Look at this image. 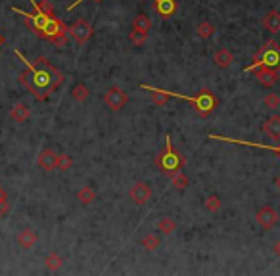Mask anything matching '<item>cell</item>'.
<instances>
[{
	"label": "cell",
	"instance_id": "cell-1",
	"mask_svg": "<svg viewBox=\"0 0 280 276\" xmlns=\"http://www.w3.org/2000/svg\"><path fill=\"white\" fill-rule=\"evenodd\" d=\"M14 52L15 56L27 65V69L19 75V83L35 96V100L46 102L50 98V94L63 83V75L46 58H37L35 61H29L19 50L14 48Z\"/></svg>",
	"mask_w": 280,
	"mask_h": 276
},
{
	"label": "cell",
	"instance_id": "cell-2",
	"mask_svg": "<svg viewBox=\"0 0 280 276\" xmlns=\"http://www.w3.org/2000/svg\"><path fill=\"white\" fill-rule=\"evenodd\" d=\"M29 2L33 4V8H35L33 14L23 12V10H19V8H12V12L23 15L25 25H27L39 39H45V41L56 44V46H63V44H65V39H67V27H65V23H63L61 19H58L56 15L45 14V12L39 8L37 0H29Z\"/></svg>",
	"mask_w": 280,
	"mask_h": 276
},
{
	"label": "cell",
	"instance_id": "cell-3",
	"mask_svg": "<svg viewBox=\"0 0 280 276\" xmlns=\"http://www.w3.org/2000/svg\"><path fill=\"white\" fill-rule=\"evenodd\" d=\"M156 165L162 169L167 176H173L175 173H178L184 165V158L178 154L177 150L173 148V142H171V134L165 136V150L158 154L156 158Z\"/></svg>",
	"mask_w": 280,
	"mask_h": 276
},
{
	"label": "cell",
	"instance_id": "cell-4",
	"mask_svg": "<svg viewBox=\"0 0 280 276\" xmlns=\"http://www.w3.org/2000/svg\"><path fill=\"white\" fill-rule=\"evenodd\" d=\"M255 67H271V69H280V46L277 43H265L251 59V65L246 67V73L253 71Z\"/></svg>",
	"mask_w": 280,
	"mask_h": 276
},
{
	"label": "cell",
	"instance_id": "cell-5",
	"mask_svg": "<svg viewBox=\"0 0 280 276\" xmlns=\"http://www.w3.org/2000/svg\"><path fill=\"white\" fill-rule=\"evenodd\" d=\"M171 94V98H180V100H186V102H190L196 110H198V113L200 115H209L213 110H215V106H217V100H215V96L209 92V90H202V92H198L196 96H184V94H177V92H169Z\"/></svg>",
	"mask_w": 280,
	"mask_h": 276
},
{
	"label": "cell",
	"instance_id": "cell-6",
	"mask_svg": "<svg viewBox=\"0 0 280 276\" xmlns=\"http://www.w3.org/2000/svg\"><path fill=\"white\" fill-rule=\"evenodd\" d=\"M67 33H69V37H71L77 44H85L90 37H92V27H90V23L87 19L81 17V19H77L73 25L67 29Z\"/></svg>",
	"mask_w": 280,
	"mask_h": 276
},
{
	"label": "cell",
	"instance_id": "cell-7",
	"mask_svg": "<svg viewBox=\"0 0 280 276\" xmlns=\"http://www.w3.org/2000/svg\"><path fill=\"white\" fill-rule=\"evenodd\" d=\"M127 100H129L127 92L117 87L110 88V90L104 94V102H106V106H108L110 110H113V111H119V110L127 104Z\"/></svg>",
	"mask_w": 280,
	"mask_h": 276
},
{
	"label": "cell",
	"instance_id": "cell-8",
	"mask_svg": "<svg viewBox=\"0 0 280 276\" xmlns=\"http://www.w3.org/2000/svg\"><path fill=\"white\" fill-rule=\"evenodd\" d=\"M255 221H257V224H259L261 228L271 230V228L279 222V213H277L271 205H263V207L255 213Z\"/></svg>",
	"mask_w": 280,
	"mask_h": 276
},
{
	"label": "cell",
	"instance_id": "cell-9",
	"mask_svg": "<svg viewBox=\"0 0 280 276\" xmlns=\"http://www.w3.org/2000/svg\"><path fill=\"white\" fill-rule=\"evenodd\" d=\"M129 198L133 200V204L136 205H142L150 202V198H152V188H150V184L148 182H136L131 186L129 190Z\"/></svg>",
	"mask_w": 280,
	"mask_h": 276
},
{
	"label": "cell",
	"instance_id": "cell-10",
	"mask_svg": "<svg viewBox=\"0 0 280 276\" xmlns=\"http://www.w3.org/2000/svg\"><path fill=\"white\" fill-rule=\"evenodd\" d=\"M251 73H255L257 81L267 88L273 87V85L279 81V69H271V67H255Z\"/></svg>",
	"mask_w": 280,
	"mask_h": 276
},
{
	"label": "cell",
	"instance_id": "cell-11",
	"mask_svg": "<svg viewBox=\"0 0 280 276\" xmlns=\"http://www.w3.org/2000/svg\"><path fill=\"white\" fill-rule=\"evenodd\" d=\"M211 140H221V142H230V144H242L251 146V148H261V150H271L280 158V146H267V144H255V142H248V140H236V138H228V136H217V134H209Z\"/></svg>",
	"mask_w": 280,
	"mask_h": 276
},
{
	"label": "cell",
	"instance_id": "cell-12",
	"mask_svg": "<svg viewBox=\"0 0 280 276\" xmlns=\"http://www.w3.org/2000/svg\"><path fill=\"white\" fill-rule=\"evenodd\" d=\"M37 163H39V167L45 169V171H54V169H56V163H58V154H56L52 148H46V150H43V152L39 154Z\"/></svg>",
	"mask_w": 280,
	"mask_h": 276
},
{
	"label": "cell",
	"instance_id": "cell-13",
	"mask_svg": "<svg viewBox=\"0 0 280 276\" xmlns=\"http://www.w3.org/2000/svg\"><path fill=\"white\" fill-rule=\"evenodd\" d=\"M154 8L163 19H167L177 12V2L175 0H154Z\"/></svg>",
	"mask_w": 280,
	"mask_h": 276
},
{
	"label": "cell",
	"instance_id": "cell-14",
	"mask_svg": "<svg viewBox=\"0 0 280 276\" xmlns=\"http://www.w3.org/2000/svg\"><path fill=\"white\" fill-rule=\"evenodd\" d=\"M37 240H39V234L35 232L33 228H23L21 232L17 234V244H19V247H23V249H31V247L37 244Z\"/></svg>",
	"mask_w": 280,
	"mask_h": 276
},
{
	"label": "cell",
	"instance_id": "cell-15",
	"mask_svg": "<svg viewBox=\"0 0 280 276\" xmlns=\"http://www.w3.org/2000/svg\"><path fill=\"white\" fill-rule=\"evenodd\" d=\"M263 132L273 140H280V117L273 115L263 123Z\"/></svg>",
	"mask_w": 280,
	"mask_h": 276
},
{
	"label": "cell",
	"instance_id": "cell-16",
	"mask_svg": "<svg viewBox=\"0 0 280 276\" xmlns=\"http://www.w3.org/2000/svg\"><path fill=\"white\" fill-rule=\"evenodd\" d=\"M213 63H215L219 69L230 67V63H232V52L226 50V48H219V50L213 54Z\"/></svg>",
	"mask_w": 280,
	"mask_h": 276
},
{
	"label": "cell",
	"instance_id": "cell-17",
	"mask_svg": "<svg viewBox=\"0 0 280 276\" xmlns=\"http://www.w3.org/2000/svg\"><path fill=\"white\" fill-rule=\"evenodd\" d=\"M263 27H265L269 33H279L280 31V12H277V10L267 12L265 17H263Z\"/></svg>",
	"mask_w": 280,
	"mask_h": 276
},
{
	"label": "cell",
	"instance_id": "cell-18",
	"mask_svg": "<svg viewBox=\"0 0 280 276\" xmlns=\"http://www.w3.org/2000/svg\"><path fill=\"white\" fill-rule=\"evenodd\" d=\"M29 115H31V111L25 104H15L14 108L10 110V117H12L14 121H17V123H25V121L29 119Z\"/></svg>",
	"mask_w": 280,
	"mask_h": 276
},
{
	"label": "cell",
	"instance_id": "cell-19",
	"mask_svg": "<svg viewBox=\"0 0 280 276\" xmlns=\"http://www.w3.org/2000/svg\"><path fill=\"white\" fill-rule=\"evenodd\" d=\"M158 230H160L163 236H171V234L177 230V222L171 217H163L158 221Z\"/></svg>",
	"mask_w": 280,
	"mask_h": 276
},
{
	"label": "cell",
	"instance_id": "cell-20",
	"mask_svg": "<svg viewBox=\"0 0 280 276\" xmlns=\"http://www.w3.org/2000/svg\"><path fill=\"white\" fill-rule=\"evenodd\" d=\"M77 200L83 205H89L96 200V192H94V188H90V186H83V188L77 192Z\"/></svg>",
	"mask_w": 280,
	"mask_h": 276
},
{
	"label": "cell",
	"instance_id": "cell-21",
	"mask_svg": "<svg viewBox=\"0 0 280 276\" xmlns=\"http://www.w3.org/2000/svg\"><path fill=\"white\" fill-rule=\"evenodd\" d=\"M45 265L48 271H58V269H61V265H63V257L59 253H56V251H52V253L46 255Z\"/></svg>",
	"mask_w": 280,
	"mask_h": 276
},
{
	"label": "cell",
	"instance_id": "cell-22",
	"mask_svg": "<svg viewBox=\"0 0 280 276\" xmlns=\"http://www.w3.org/2000/svg\"><path fill=\"white\" fill-rule=\"evenodd\" d=\"M89 88H87V85H83V83H79V85H75L73 88H71V98H73L75 102H85L87 98H89Z\"/></svg>",
	"mask_w": 280,
	"mask_h": 276
},
{
	"label": "cell",
	"instance_id": "cell-23",
	"mask_svg": "<svg viewBox=\"0 0 280 276\" xmlns=\"http://www.w3.org/2000/svg\"><path fill=\"white\" fill-rule=\"evenodd\" d=\"M140 246L144 247L146 251H154L160 247V236L158 234H146L142 240H140Z\"/></svg>",
	"mask_w": 280,
	"mask_h": 276
},
{
	"label": "cell",
	"instance_id": "cell-24",
	"mask_svg": "<svg viewBox=\"0 0 280 276\" xmlns=\"http://www.w3.org/2000/svg\"><path fill=\"white\" fill-rule=\"evenodd\" d=\"M133 27L134 29H140V31H144V33H148V31L152 29V19H150L146 14H138L136 17H134Z\"/></svg>",
	"mask_w": 280,
	"mask_h": 276
},
{
	"label": "cell",
	"instance_id": "cell-25",
	"mask_svg": "<svg viewBox=\"0 0 280 276\" xmlns=\"http://www.w3.org/2000/svg\"><path fill=\"white\" fill-rule=\"evenodd\" d=\"M196 33H198L200 39H211L213 33H215V27H213L209 21H202V23L196 27Z\"/></svg>",
	"mask_w": 280,
	"mask_h": 276
},
{
	"label": "cell",
	"instance_id": "cell-26",
	"mask_svg": "<svg viewBox=\"0 0 280 276\" xmlns=\"http://www.w3.org/2000/svg\"><path fill=\"white\" fill-rule=\"evenodd\" d=\"M129 41L133 44H136V46H142V44L148 41V33H144V31L140 29H131V33H129Z\"/></svg>",
	"mask_w": 280,
	"mask_h": 276
},
{
	"label": "cell",
	"instance_id": "cell-27",
	"mask_svg": "<svg viewBox=\"0 0 280 276\" xmlns=\"http://www.w3.org/2000/svg\"><path fill=\"white\" fill-rule=\"evenodd\" d=\"M204 207H206L207 211L215 213V211L221 207V198H219L217 194H209V196L206 198V202H204Z\"/></svg>",
	"mask_w": 280,
	"mask_h": 276
},
{
	"label": "cell",
	"instance_id": "cell-28",
	"mask_svg": "<svg viewBox=\"0 0 280 276\" xmlns=\"http://www.w3.org/2000/svg\"><path fill=\"white\" fill-rule=\"evenodd\" d=\"M73 167V158L67 156V154H58V163H56V169L59 171H69Z\"/></svg>",
	"mask_w": 280,
	"mask_h": 276
},
{
	"label": "cell",
	"instance_id": "cell-29",
	"mask_svg": "<svg viewBox=\"0 0 280 276\" xmlns=\"http://www.w3.org/2000/svg\"><path fill=\"white\" fill-rule=\"evenodd\" d=\"M171 178H173V186H175L177 190H184L186 186H188V178H186V174L182 173V171L175 173Z\"/></svg>",
	"mask_w": 280,
	"mask_h": 276
},
{
	"label": "cell",
	"instance_id": "cell-30",
	"mask_svg": "<svg viewBox=\"0 0 280 276\" xmlns=\"http://www.w3.org/2000/svg\"><path fill=\"white\" fill-rule=\"evenodd\" d=\"M263 104H265L267 110H279L280 96L279 94H267L265 98H263Z\"/></svg>",
	"mask_w": 280,
	"mask_h": 276
},
{
	"label": "cell",
	"instance_id": "cell-31",
	"mask_svg": "<svg viewBox=\"0 0 280 276\" xmlns=\"http://www.w3.org/2000/svg\"><path fill=\"white\" fill-rule=\"evenodd\" d=\"M8 209H10L8 202H0V219H2L4 215H6V213H8Z\"/></svg>",
	"mask_w": 280,
	"mask_h": 276
},
{
	"label": "cell",
	"instance_id": "cell-32",
	"mask_svg": "<svg viewBox=\"0 0 280 276\" xmlns=\"http://www.w3.org/2000/svg\"><path fill=\"white\" fill-rule=\"evenodd\" d=\"M273 251H275V255H277V257H280V240H277V242H275Z\"/></svg>",
	"mask_w": 280,
	"mask_h": 276
},
{
	"label": "cell",
	"instance_id": "cell-33",
	"mask_svg": "<svg viewBox=\"0 0 280 276\" xmlns=\"http://www.w3.org/2000/svg\"><path fill=\"white\" fill-rule=\"evenodd\" d=\"M0 202H8V194L2 186H0Z\"/></svg>",
	"mask_w": 280,
	"mask_h": 276
},
{
	"label": "cell",
	"instance_id": "cell-34",
	"mask_svg": "<svg viewBox=\"0 0 280 276\" xmlns=\"http://www.w3.org/2000/svg\"><path fill=\"white\" fill-rule=\"evenodd\" d=\"M81 2H85V0H75V2H73V4H71V6H67V12H71V10H73L75 6H79Z\"/></svg>",
	"mask_w": 280,
	"mask_h": 276
},
{
	"label": "cell",
	"instance_id": "cell-35",
	"mask_svg": "<svg viewBox=\"0 0 280 276\" xmlns=\"http://www.w3.org/2000/svg\"><path fill=\"white\" fill-rule=\"evenodd\" d=\"M275 186H277V190L280 192V174H277V176H275Z\"/></svg>",
	"mask_w": 280,
	"mask_h": 276
},
{
	"label": "cell",
	"instance_id": "cell-36",
	"mask_svg": "<svg viewBox=\"0 0 280 276\" xmlns=\"http://www.w3.org/2000/svg\"><path fill=\"white\" fill-rule=\"evenodd\" d=\"M2 44H4V37H2V35H0V46H2Z\"/></svg>",
	"mask_w": 280,
	"mask_h": 276
},
{
	"label": "cell",
	"instance_id": "cell-37",
	"mask_svg": "<svg viewBox=\"0 0 280 276\" xmlns=\"http://www.w3.org/2000/svg\"><path fill=\"white\" fill-rule=\"evenodd\" d=\"M279 211H280V204H279Z\"/></svg>",
	"mask_w": 280,
	"mask_h": 276
}]
</instances>
